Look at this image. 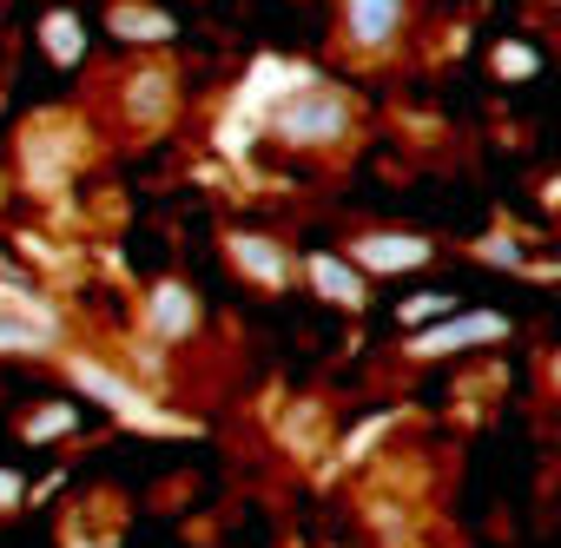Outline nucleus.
Returning <instances> with one entry per match:
<instances>
[{
	"mask_svg": "<svg viewBox=\"0 0 561 548\" xmlns=\"http://www.w3.org/2000/svg\"><path fill=\"white\" fill-rule=\"evenodd\" d=\"M271 133L285 139V146H331V139L351 133V106H344V93H331V87H305V93H285V100H277Z\"/></svg>",
	"mask_w": 561,
	"mask_h": 548,
	"instance_id": "nucleus-1",
	"label": "nucleus"
},
{
	"mask_svg": "<svg viewBox=\"0 0 561 548\" xmlns=\"http://www.w3.org/2000/svg\"><path fill=\"white\" fill-rule=\"evenodd\" d=\"M430 264V238L416 231H364L351 238V271H423Z\"/></svg>",
	"mask_w": 561,
	"mask_h": 548,
	"instance_id": "nucleus-2",
	"label": "nucleus"
},
{
	"mask_svg": "<svg viewBox=\"0 0 561 548\" xmlns=\"http://www.w3.org/2000/svg\"><path fill=\"white\" fill-rule=\"evenodd\" d=\"M410 14V0H344V27L357 47H390Z\"/></svg>",
	"mask_w": 561,
	"mask_h": 548,
	"instance_id": "nucleus-3",
	"label": "nucleus"
},
{
	"mask_svg": "<svg viewBox=\"0 0 561 548\" xmlns=\"http://www.w3.org/2000/svg\"><path fill=\"white\" fill-rule=\"evenodd\" d=\"M54 344V318L34 305L0 298V351H47Z\"/></svg>",
	"mask_w": 561,
	"mask_h": 548,
	"instance_id": "nucleus-4",
	"label": "nucleus"
},
{
	"mask_svg": "<svg viewBox=\"0 0 561 548\" xmlns=\"http://www.w3.org/2000/svg\"><path fill=\"white\" fill-rule=\"evenodd\" d=\"M231 264H238V271H251L257 285H285V278H291V258H285V244H271V238H257V231L231 238Z\"/></svg>",
	"mask_w": 561,
	"mask_h": 548,
	"instance_id": "nucleus-5",
	"label": "nucleus"
},
{
	"mask_svg": "<svg viewBox=\"0 0 561 548\" xmlns=\"http://www.w3.org/2000/svg\"><path fill=\"white\" fill-rule=\"evenodd\" d=\"M146 324H152L159 338H185V331L198 324V311H192V298H185L179 285H159L152 305H146Z\"/></svg>",
	"mask_w": 561,
	"mask_h": 548,
	"instance_id": "nucleus-6",
	"label": "nucleus"
},
{
	"mask_svg": "<svg viewBox=\"0 0 561 548\" xmlns=\"http://www.w3.org/2000/svg\"><path fill=\"white\" fill-rule=\"evenodd\" d=\"M311 285L331 298V305H364V278H357V271L344 264V258H311Z\"/></svg>",
	"mask_w": 561,
	"mask_h": 548,
	"instance_id": "nucleus-7",
	"label": "nucleus"
},
{
	"mask_svg": "<svg viewBox=\"0 0 561 548\" xmlns=\"http://www.w3.org/2000/svg\"><path fill=\"white\" fill-rule=\"evenodd\" d=\"M502 324L495 318H469V324H456V318H443V331H423L416 338V351L430 357V351H462V344H476V338H495Z\"/></svg>",
	"mask_w": 561,
	"mask_h": 548,
	"instance_id": "nucleus-8",
	"label": "nucleus"
},
{
	"mask_svg": "<svg viewBox=\"0 0 561 548\" xmlns=\"http://www.w3.org/2000/svg\"><path fill=\"white\" fill-rule=\"evenodd\" d=\"M113 34H126V41H133V34L165 41V34H172V21H165V14H146V8H119V14H113Z\"/></svg>",
	"mask_w": 561,
	"mask_h": 548,
	"instance_id": "nucleus-9",
	"label": "nucleus"
},
{
	"mask_svg": "<svg viewBox=\"0 0 561 548\" xmlns=\"http://www.w3.org/2000/svg\"><path fill=\"white\" fill-rule=\"evenodd\" d=\"M47 54H54V60H80V27H73L67 14L47 21Z\"/></svg>",
	"mask_w": 561,
	"mask_h": 548,
	"instance_id": "nucleus-10",
	"label": "nucleus"
},
{
	"mask_svg": "<svg viewBox=\"0 0 561 548\" xmlns=\"http://www.w3.org/2000/svg\"><path fill=\"white\" fill-rule=\"evenodd\" d=\"M423 318H456V298H416V305H403V324H423Z\"/></svg>",
	"mask_w": 561,
	"mask_h": 548,
	"instance_id": "nucleus-11",
	"label": "nucleus"
},
{
	"mask_svg": "<svg viewBox=\"0 0 561 548\" xmlns=\"http://www.w3.org/2000/svg\"><path fill=\"white\" fill-rule=\"evenodd\" d=\"M67 423H73V410H60V403H54V416H41V423H27V436H54V430H67Z\"/></svg>",
	"mask_w": 561,
	"mask_h": 548,
	"instance_id": "nucleus-12",
	"label": "nucleus"
},
{
	"mask_svg": "<svg viewBox=\"0 0 561 548\" xmlns=\"http://www.w3.org/2000/svg\"><path fill=\"white\" fill-rule=\"evenodd\" d=\"M495 67H502V73H535V54H508V47H502Z\"/></svg>",
	"mask_w": 561,
	"mask_h": 548,
	"instance_id": "nucleus-13",
	"label": "nucleus"
},
{
	"mask_svg": "<svg viewBox=\"0 0 561 548\" xmlns=\"http://www.w3.org/2000/svg\"><path fill=\"white\" fill-rule=\"evenodd\" d=\"M0 502H14V476H0Z\"/></svg>",
	"mask_w": 561,
	"mask_h": 548,
	"instance_id": "nucleus-14",
	"label": "nucleus"
}]
</instances>
